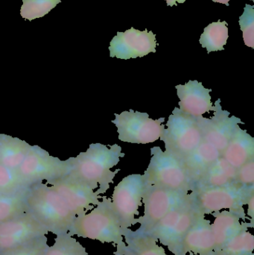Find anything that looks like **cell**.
<instances>
[{
    "label": "cell",
    "instance_id": "obj_1",
    "mask_svg": "<svg viewBox=\"0 0 254 255\" xmlns=\"http://www.w3.org/2000/svg\"><path fill=\"white\" fill-rule=\"evenodd\" d=\"M125 156L122 147L118 144L109 146L101 143L90 144L86 151L68 159L71 166L69 175L90 186L100 195L104 194L120 171L118 169L112 172V168Z\"/></svg>",
    "mask_w": 254,
    "mask_h": 255
},
{
    "label": "cell",
    "instance_id": "obj_2",
    "mask_svg": "<svg viewBox=\"0 0 254 255\" xmlns=\"http://www.w3.org/2000/svg\"><path fill=\"white\" fill-rule=\"evenodd\" d=\"M27 211L49 233H68L76 218L59 193L49 184L37 183L25 193Z\"/></svg>",
    "mask_w": 254,
    "mask_h": 255
},
{
    "label": "cell",
    "instance_id": "obj_3",
    "mask_svg": "<svg viewBox=\"0 0 254 255\" xmlns=\"http://www.w3.org/2000/svg\"><path fill=\"white\" fill-rule=\"evenodd\" d=\"M124 230L113 209L111 199L102 196L90 212L75 219L68 234L71 236L117 246L123 244Z\"/></svg>",
    "mask_w": 254,
    "mask_h": 255
},
{
    "label": "cell",
    "instance_id": "obj_4",
    "mask_svg": "<svg viewBox=\"0 0 254 255\" xmlns=\"http://www.w3.org/2000/svg\"><path fill=\"white\" fill-rule=\"evenodd\" d=\"M190 194L194 207L203 215L227 210L248 219L243 207L254 194V187H244L234 183L224 187L197 189Z\"/></svg>",
    "mask_w": 254,
    "mask_h": 255
},
{
    "label": "cell",
    "instance_id": "obj_5",
    "mask_svg": "<svg viewBox=\"0 0 254 255\" xmlns=\"http://www.w3.org/2000/svg\"><path fill=\"white\" fill-rule=\"evenodd\" d=\"M202 138L197 118L183 113L175 107L169 117L161 140L165 144V151L183 161L198 148Z\"/></svg>",
    "mask_w": 254,
    "mask_h": 255
},
{
    "label": "cell",
    "instance_id": "obj_6",
    "mask_svg": "<svg viewBox=\"0 0 254 255\" xmlns=\"http://www.w3.org/2000/svg\"><path fill=\"white\" fill-rule=\"evenodd\" d=\"M150 163L144 175L146 184L174 190L191 192L192 183L183 162L161 147L151 148Z\"/></svg>",
    "mask_w": 254,
    "mask_h": 255
},
{
    "label": "cell",
    "instance_id": "obj_7",
    "mask_svg": "<svg viewBox=\"0 0 254 255\" xmlns=\"http://www.w3.org/2000/svg\"><path fill=\"white\" fill-rule=\"evenodd\" d=\"M199 214L191 196L189 202L169 213L146 234L167 247L173 255H182L183 238Z\"/></svg>",
    "mask_w": 254,
    "mask_h": 255
},
{
    "label": "cell",
    "instance_id": "obj_8",
    "mask_svg": "<svg viewBox=\"0 0 254 255\" xmlns=\"http://www.w3.org/2000/svg\"><path fill=\"white\" fill-rule=\"evenodd\" d=\"M190 199V192L146 184L143 197L144 214L137 218V224L140 226L137 230L147 233L169 213L187 203Z\"/></svg>",
    "mask_w": 254,
    "mask_h": 255
},
{
    "label": "cell",
    "instance_id": "obj_9",
    "mask_svg": "<svg viewBox=\"0 0 254 255\" xmlns=\"http://www.w3.org/2000/svg\"><path fill=\"white\" fill-rule=\"evenodd\" d=\"M71 166L68 159L62 160L51 155L37 145H31L25 159L17 169L28 185L46 181V184L69 175Z\"/></svg>",
    "mask_w": 254,
    "mask_h": 255
},
{
    "label": "cell",
    "instance_id": "obj_10",
    "mask_svg": "<svg viewBox=\"0 0 254 255\" xmlns=\"http://www.w3.org/2000/svg\"><path fill=\"white\" fill-rule=\"evenodd\" d=\"M112 121L117 128L118 138L122 142L134 144H148L161 139L164 133L165 118L151 119L147 113L130 109L115 114Z\"/></svg>",
    "mask_w": 254,
    "mask_h": 255
},
{
    "label": "cell",
    "instance_id": "obj_11",
    "mask_svg": "<svg viewBox=\"0 0 254 255\" xmlns=\"http://www.w3.org/2000/svg\"><path fill=\"white\" fill-rule=\"evenodd\" d=\"M146 188L144 175L132 174L125 177L113 190L112 205L124 230L137 224L139 208L143 205Z\"/></svg>",
    "mask_w": 254,
    "mask_h": 255
},
{
    "label": "cell",
    "instance_id": "obj_12",
    "mask_svg": "<svg viewBox=\"0 0 254 255\" xmlns=\"http://www.w3.org/2000/svg\"><path fill=\"white\" fill-rule=\"evenodd\" d=\"M47 184L59 193L76 217L91 211L99 203V199L102 197L97 190L70 175Z\"/></svg>",
    "mask_w": 254,
    "mask_h": 255
},
{
    "label": "cell",
    "instance_id": "obj_13",
    "mask_svg": "<svg viewBox=\"0 0 254 255\" xmlns=\"http://www.w3.org/2000/svg\"><path fill=\"white\" fill-rule=\"evenodd\" d=\"M214 107L212 118L201 117L197 120L202 132L203 140L214 145L222 154L224 150L228 146L236 128L245 123L236 116H231L228 111L224 110L220 99L216 100Z\"/></svg>",
    "mask_w": 254,
    "mask_h": 255
},
{
    "label": "cell",
    "instance_id": "obj_14",
    "mask_svg": "<svg viewBox=\"0 0 254 255\" xmlns=\"http://www.w3.org/2000/svg\"><path fill=\"white\" fill-rule=\"evenodd\" d=\"M156 35L152 31L131 28L125 32L118 31L110 43V56L128 60L142 58L156 52Z\"/></svg>",
    "mask_w": 254,
    "mask_h": 255
},
{
    "label": "cell",
    "instance_id": "obj_15",
    "mask_svg": "<svg viewBox=\"0 0 254 255\" xmlns=\"http://www.w3.org/2000/svg\"><path fill=\"white\" fill-rule=\"evenodd\" d=\"M48 234L49 232L28 212L3 222L0 223V253L23 245Z\"/></svg>",
    "mask_w": 254,
    "mask_h": 255
},
{
    "label": "cell",
    "instance_id": "obj_16",
    "mask_svg": "<svg viewBox=\"0 0 254 255\" xmlns=\"http://www.w3.org/2000/svg\"><path fill=\"white\" fill-rule=\"evenodd\" d=\"M175 89L180 100L178 109L183 113L199 118L204 114L214 111V105L210 94L212 90L204 88L201 82L189 81L184 85H177Z\"/></svg>",
    "mask_w": 254,
    "mask_h": 255
},
{
    "label": "cell",
    "instance_id": "obj_17",
    "mask_svg": "<svg viewBox=\"0 0 254 255\" xmlns=\"http://www.w3.org/2000/svg\"><path fill=\"white\" fill-rule=\"evenodd\" d=\"M214 249L211 223L205 218V216L200 214L183 238L181 254L204 255L214 251Z\"/></svg>",
    "mask_w": 254,
    "mask_h": 255
},
{
    "label": "cell",
    "instance_id": "obj_18",
    "mask_svg": "<svg viewBox=\"0 0 254 255\" xmlns=\"http://www.w3.org/2000/svg\"><path fill=\"white\" fill-rule=\"evenodd\" d=\"M211 215L215 217L211 224L214 237V251H221L230 240L242 231L251 227L250 223L246 222L247 218L233 211L225 210L213 213Z\"/></svg>",
    "mask_w": 254,
    "mask_h": 255
},
{
    "label": "cell",
    "instance_id": "obj_19",
    "mask_svg": "<svg viewBox=\"0 0 254 255\" xmlns=\"http://www.w3.org/2000/svg\"><path fill=\"white\" fill-rule=\"evenodd\" d=\"M123 238L125 242L116 246L114 255H168L148 234L128 229L125 230Z\"/></svg>",
    "mask_w": 254,
    "mask_h": 255
},
{
    "label": "cell",
    "instance_id": "obj_20",
    "mask_svg": "<svg viewBox=\"0 0 254 255\" xmlns=\"http://www.w3.org/2000/svg\"><path fill=\"white\" fill-rule=\"evenodd\" d=\"M222 157L231 166L238 169L254 158V138L247 130H243L240 125L237 126Z\"/></svg>",
    "mask_w": 254,
    "mask_h": 255
},
{
    "label": "cell",
    "instance_id": "obj_21",
    "mask_svg": "<svg viewBox=\"0 0 254 255\" xmlns=\"http://www.w3.org/2000/svg\"><path fill=\"white\" fill-rule=\"evenodd\" d=\"M221 157L222 152L217 148L202 139L198 148L183 160L186 172L192 181V189L194 184L205 173L209 167Z\"/></svg>",
    "mask_w": 254,
    "mask_h": 255
},
{
    "label": "cell",
    "instance_id": "obj_22",
    "mask_svg": "<svg viewBox=\"0 0 254 255\" xmlns=\"http://www.w3.org/2000/svg\"><path fill=\"white\" fill-rule=\"evenodd\" d=\"M237 170L238 169L231 166L223 157H219L194 184L192 190L234 184L237 179Z\"/></svg>",
    "mask_w": 254,
    "mask_h": 255
},
{
    "label": "cell",
    "instance_id": "obj_23",
    "mask_svg": "<svg viewBox=\"0 0 254 255\" xmlns=\"http://www.w3.org/2000/svg\"><path fill=\"white\" fill-rule=\"evenodd\" d=\"M31 145L23 139L0 133V163L17 169L23 161Z\"/></svg>",
    "mask_w": 254,
    "mask_h": 255
},
{
    "label": "cell",
    "instance_id": "obj_24",
    "mask_svg": "<svg viewBox=\"0 0 254 255\" xmlns=\"http://www.w3.org/2000/svg\"><path fill=\"white\" fill-rule=\"evenodd\" d=\"M228 37V23L226 21L214 22L204 28L200 37L199 43L203 48L207 49V54L212 52L225 50Z\"/></svg>",
    "mask_w": 254,
    "mask_h": 255
},
{
    "label": "cell",
    "instance_id": "obj_25",
    "mask_svg": "<svg viewBox=\"0 0 254 255\" xmlns=\"http://www.w3.org/2000/svg\"><path fill=\"white\" fill-rule=\"evenodd\" d=\"M25 190L10 194H0V223L28 212L25 204Z\"/></svg>",
    "mask_w": 254,
    "mask_h": 255
},
{
    "label": "cell",
    "instance_id": "obj_26",
    "mask_svg": "<svg viewBox=\"0 0 254 255\" xmlns=\"http://www.w3.org/2000/svg\"><path fill=\"white\" fill-rule=\"evenodd\" d=\"M52 246H48L44 255H88L86 249L68 233L55 235Z\"/></svg>",
    "mask_w": 254,
    "mask_h": 255
},
{
    "label": "cell",
    "instance_id": "obj_27",
    "mask_svg": "<svg viewBox=\"0 0 254 255\" xmlns=\"http://www.w3.org/2000/svg\"><path fill=\"white\" fill-rule=\"evenodd\" d=\"M29 187L17 169L7 167L0 163V194L19 193Z\"/></svg>",
    "mask_w": 254,
    "mask_h": 255
},
{
    "label": "cell",
    "instance_id": "obj_28",
    "mask_svg": "<svg viewBox=\"0 0 254 255\" xmlns=\"http://www.w3.org/2000/svg\"><path fill=\"white\" fill-rule=\"evenodd\" d=\"M254 237L249 229L230 240L221 252L228 255H254Z\"/></svg>",
    "mask_w": 254,
    "mask_h": 255
},
{
    "label": "cell",
    "instance_id": "obj_29",
    "mask_svg": "<svg viewBox=\"0 0 254 255\" xmlns=\"http://www.w3.org/2000/svg\"><path fill=\"white\" fill-rule=\"evenodd\" d=\"M22 2L20 15L24 19L31 21L49 13L61 0H22Z\"/></svg>",
    "mask_w": 254,
    "mask_h": 255
},
{
    "label": "cell",
    "instance_id": "obj_30",
    "mask_svg": "<svg viewBox=\"0 0 254 255\" xmlns=\"http://www.w3.org/2000/svg\"><path fill=\"white\" fill-rule=\"evenodd\" d=\"M48 246V238L44 235L16 248L3 252L0 255H44Z\"/></svg>",
    "mask_w": 254,
    "mask_h": 255
},
{
    "label": "cell",
    "instance_id": "obj_31",
    "mask_svg": "<svg viewBox=\"0 0 254 255\" xmlns=\"http://www.w3.org/2000/svg\"><path fill=\"white\" fill-rule=\"evenodd\" d=\"M240 28L243 33L245 44L254 49V6L246 4L243 15L240 16Z\"/></svg>",
    "mask_w": 254,
    "mask_h": 255
},
{
    "label": "cell",
    "instance_id": "obj_32",
    "mask_svg": "<svg viewBox=\"0 0 254 255\" xmlns=\"http://www.w3.org/2000/svg\"><path fill=\"white\" fill-rule=\"evenodd\" d=\"M236 183L244 187H254V158L239 168Z\"/></svg>",
    "mask_w": 254,
    "mask_h": 255
},
{
    "label": "cell",
    "instance_id": "obj_33",
    "mask_svg": "<svg viewBox=\"0 0 254 255\" xmlns=\"http://www.w3.org/2000/svg\"><path fill=\"white\" fill-rule=\"evenodd\" d=\"M247 205H249L248 215L250 218L251 227L253 228L254 226V194L251 196L250 199L248 201Z\"/></svg>",
    "mask_w": 254,
    "mask_h": 255
},
{
    "label": "cell",
    "instance_id": "obj_34",
    "mask_svg": "<svg viewBox=\"0 0 254 255\" xmlns=\"http://www.w3.org/2000/svg\"><path fill=\"white\" fill-rule=\"evenodd\" d=\"M165 1H167V5L172 7V6L177 5V2L183 3L186 1V0H165Z\"/></svg>",
    "mask_w": 254,
    "mask_h": 255
},
{
    "label": "cell",
    "instance_id": "obj_35",
    "mask_svg": "<svg viewBox=\"0 0 254 255\" xmlns=\"http://www.w3.org/2000/svg\"><path fill=\"white\" fill-rule=\"evenodd\" d=\"M231 0H213L214 2L222 3V4H225L226 6H229V1Z\"/></svg>",
    "mask_w": 254,
    "mask_h": 255
},
{
    "label": "cell",
    "instance_id": "obj_36",
    "mask_svg": "<svg viewBox=\"0 0 254 255\" xmlns=\"http://www.w3.org/2000/svg\"><path fill=\"white\" fill-rule=\"evenodd\" d=\"M204 255H228L225 254V253H222L221 251H213L211 253H208V254H206Z\"/></svg>",
    "mask_w": 254,
    "mask_h": 255
},
{
    "label": "cell",
    "instance_id": "obj_37",
    "mask_svg": "<svg viewBox=\"0 0 254 255\" xmlns=\"http://www.w3.org/2000/svg\"><path fill=\"white\" fill-rule=\"evenodd\" d=\"M251 1H254V0H251Z\"/></svg>",
    "mask_w": 254,
    "mask_h": 255
}]
</instances>
